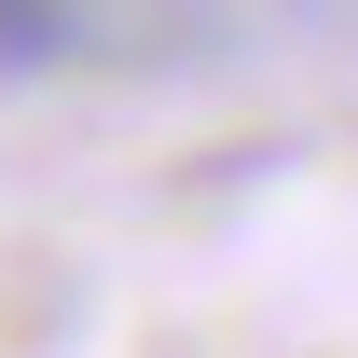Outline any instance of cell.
<instances>
[{"instance_id": "cell-1", "label": "cell", "mask_w": 358, "mask_h": 358, "mask_svg": "<svg viewBox=\"0 0 358 358\" xmlns=\"http://www.w3.org/2000/svg\"><path fill=\"white\" fill-rule=\"evenodd\" d=\"M83 0H0V69H69Z\"/></svg>"}]
</instances>
